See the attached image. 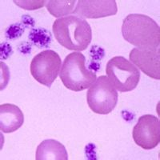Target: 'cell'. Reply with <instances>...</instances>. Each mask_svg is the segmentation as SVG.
<instances>
[{
  "instance_id": "277c9868",
  "label": "cell",
  "mask_w": 160,
  "mask_h": 160,
  "mask_svg": "<svg viewBox=\"0 0 160 160\" xmlns=\"http://www.w3.org/2000/svg\"><path fill=\"white\" fill-rule=\"evenodd\" d=\"M106 74L115 89L120 92L133 91L139 82L138 69L122 56H115L108 61Z\"/></svg>"
},
{
  "instance_id": "8992f818",
  "label": "cell",
  "mask_w": 160,
  "mask_h": 160,
  "mask_svg": "<svg viewBox=\"0 0 160 160\" xmlns=\"http://www.w3.org/2000/svg\"><path fill=\"white\" fill-rule=\"evenodd\" d=\"M61 58L52 50H46L33 58L30 71L33 78L42 85L51 88L61 70Z\"/></svg>"
},
{
  "instance_id": "7c38bea8",
  "label": "cell",
  "mask_w": 160,
  "mask_h": 160,
  "mask_svg": "<svg viewBox=\"0 0 160 160\" xmlns=\"http://www.w3.org/2000/svg\"><path fill=\"white\" fill-rule=\"evenodd\" d=\"M76 2L75 0H65V1H56L51 0L47 1L46 7L51 15L58 18L61 16L71 14L74 12V7Z\"/></svg>"
},
{
  "instance_id": "3957f363",
  "label": "cell",
  "mask_w": 160,
  "mask_h": 160,
  "mask_svg": "<svg viewBox=\"0 0 160 160\" xmlns=\"http://www.w3.org/2000/svg\"><path fill=\"white\" fill-rule=\"evenodd\" d=\"M59 77L66 88L75 92L89 88L97 79L95 72L86 68V58L79 51L66 57Z\"/></svg>"
},
{
  "instance_id": "4fadbf2b",
  "label": "cell",
  "mask_w": 160,
  "mask_h": 160,
  "mask_svg": "<svg viewBox=\"0 0 160 160\" xmlns=\"http://www.w3.org/2000/svg\"><path fill=\"white\" fill-rule=\"evenodd\" d=\"M30 38L32 40L36 46L47 47L51 42V34L49 31H46L43 28L32 30L30 34Z\"/></svg>"
},
{
  "instance_id": "9c48e42d",
  "label": "cell",
  "mask_w": 160,
  "mask_h": 160,
  "mask_svg": "<svg viewBox=\"0 0 160 160\" xmlns=\"http://www.w3.org/2000/svg\"><path fill=\"white\" fill-rule=\"evenodd\" d=\"M117 12L115 0H79L73 13L81 18H99L115 15Z\"/></svg>"
},
{
  "instance_id": "5bb4252c",
  "label": "cell",
  "mask_w": 160,
  "mask_h": 160,
  "mask_svg": "<svg viewBox=\"0 0 160 160\" xmlns=\"http://www.w3.org/2000/svg\"><path fill=\"white\" fill-rule=\"evenodd\" d=\"M14 2L22 9L28 10V11H34V10L42 8L44 5H46L47 1H42V0H39V1H35V0L34 1H18V0H15Z\"/></svg>"
},
{
  "instance_id": "52a82bcc",
  "label": "cell",
  "mask_w": 160,
  "mask_h": 160,
  "mask_svg": "<svg viewBox=\"0 0 160 160\" xmlns=\"http://www.w3.org/2000/svg\"><path fill=\"white\" fill-rule=\"evenodd\" d=\"M135 143L144 150L156 148L160 142V122L152 115H144L138 118L132 132Z\"/></svg>"
},
{
  "instance_id": "ba28073f",
  "label": "cell",
  "mask_w": 160,
  "mask_h": 160,
  "mask_svg": "<svg viewBox=\"0 0 160 160\" xmlns=\"http://www.w3.org/2000/svg\"><path fill=\"white\" fill-rule=\"evenodd\" d=\"M129 58L148 76L160 79L159 48H134L130 52Z\"/></svg>"
},
{
  "instance_id": "6da1fadb",
  "label": "cell",
  "mask_w": 160,
  "mask_h": 160,
  "mask_svg": "<svg viewBox=\"0 0 160 160\" xmlns=\"http://www.w3.org/2000/svg\"><path fill=\"white\" fill-rule=\"evenodd\" d=\"M52 31L58 43L70 51H85L92 39L89 23L83 18L74 15L55 20Z\"/></svg>"
},
{
  "instance_id": "7a4b0ae2",
  "label": "cell",
  "mask_w": 160,
  "mask_h": 160,
  "mask_svg": "<svg viewBox=\"0 0 160 160\" xmlns=\"http://www.w3.org/2000/svg\"><path fill=\"white\" fill-rule=\"evenodd\" d=\"M122 34L127 42L138 48H159V26L148 15H128L122 22Z\"/></svg>"
},
{
  "instance_id": "8fae6325",
  "label": "cell",
  "mask_w": 160,
  "mask_h": 160,
  "mask_svg": "<svg viewBox=\"0 0 160 160\" xmlns=\"http://www.w3.org/2000/svg\"><path fill=\"white\" fill-rule=\"evenodd\" d=\"M36 160H68V151L63 144L55 139H46L38 146Z\"/></svg>"
},
{
  "instance_id": "30bf717a",
  "label": "cell",
  "mask_w": 160,
  "mask_h": 160,
  "mask_svg": "<svg viewBox=\"0 0 160 160\" xmlns=\"http://www.w3.org/2000/svg\"><path fill=\"white\" fill-rule=\"evenodd\" d=\"M24 115L16 105L4 103L0 106V130L3 133H12L22 126Z\"/></svg>"
},
{
  "instance_id": "5b68a950",
  "label": "cell",
  "mask_w": 160,
  "mask_h": 160,
  "mask_svg": "<svg viewBox=\"0 0 160 160\" xmlns=\"http://www.w3.org/2000/svg\"><path fill=\"white\" fill-rule=\"evenodd\" d=\"M118 98V92L105 75L98 77L87 93L89 108L98 115H108L112 112L117 105Z\"/></svg>"
}]
</instances>
